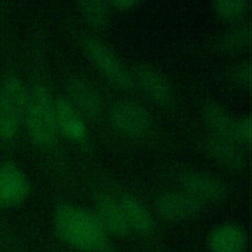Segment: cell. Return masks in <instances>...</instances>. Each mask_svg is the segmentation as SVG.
Here are the masks:
<instances>
[{
	"label": "cell",
	"mask_w": 252,
	"mask_h": 252,
	"mask_svg": "<svg viewBox=\"0 0 252 252\" xmlns=\"http://www.w3.org/2000/svg\"><path fill=\"white\" fill-rule=\"evenodd\" d=\"M80 14L85 23L94 30H100L107 23L108 6L106 2L83 1L78 4Z\"/></svg>",
	"instance_id": "ac0fdd59"
},
{
	"label": "cell",
	"mask_w": 252,
	"mask_h": 252,
	"mask_svg": "<svg viewBox=\"0 0 252 252\" xmlns=\"http://www.w3.org/2000/svg\"><path fill=\"white\" fill-rule=\"evenodd\" d=\"M134 84H137L145 95L158 105H167L173 96L171 85L167 78L156 67L141 64L132 74Z\"/></svg>",
	"instance_id": "30bf717a"
},
{
	"label": "cell",
	"mask_w": 252,
	"mask_h": 252,
	"mask_svg": "<svg viewBox=\"0 0 252 252\" xmlns=\"http://www.w3.org/2000/svg\"><path fill=\"white\" fill-rule=\"evenodd\" d=\"M82 48L92 64L115 88L127 91L133 85L132 73L120 57L106 44L94 37H87L82 42Z\"/></svg>",
	"instance_id": "277c9868"
},
{
	"label": "cell",
	"mask_w": 252,
	"mask_h": 252,
	"mask_svg": "<svg viewBox=\"0 0 252 252\" xmlns=\"http://www.w3.org/2000/svg\"><path fill=\"white\" fill-rule=\"evenodd\" d=\"M233 140L237 144L249 145L251 141V119L249 116L236 118Z\"/></svg>",
	"instance_id": "ffe728a7"
},
{
	"label": "cell",
	"mask_w": 252,
	"mask_h": 252,
	"mask_svg": "<svg viewBox=\"0 0 252 252\" xmlns=\"http://www.w3.org/2000/svg\"><path fill=\"white\" fill-rule=\"evenodd\" d=\"M94 214L109 237L123 238L131 234L118 199L101 196L94 205Z\"/></svg>",
	"instance_id": "7c38bea8"
},
{
	"label": "cell",
	"mask_w": 252,
	"mask_h": 252,
	"mask_svg": "<svg viewBox=\"0 0 252 252\" xmlns=\"http://www.w3.org/2000/svg\"><path fill=\"white\" fill-rule=\"evenodd\" d=\"M248 238L242 226L235 222L216 225L208 234L209 252H245Z\"/></svg>",
	"instance_id": "8fae6325"
},
{
	"label": "cell",
	"mask_w": 252,
	"mask_h": 252,
	"mask_svg": "<svg viewBox=\"0 0 252 252\" xmlns=\"http://www.w3.org/2000/svg\"><path fill=\"white\" fill-rule=\"evenodd\" d=\"M106 4L108 8H112L119 11H129L135 9L139 5V2L136 0H115L106 2Z\"/></svg>",
	"instance_id": "7402d4cb"
},
{
	"label": "cell",
	"mask_w": 252,
	"mask_h": 252,
	"mask_svg": "<svg viewBox=\"0 0 252 252\" xmlns=\"http://www.w3.org/2000/svg\"><path fill=\"white\" fill-rule=\"evenodd\" d=\"M204 149L214 160L229 169L241 170L245 167V155L239 144L232 140L213 135L205 140Z\"/></svg>",
	"instance_id": "4fadbf2b"
},
{
	"label": "cell",
	"mask_w": 252,
	"mask_h": 252,
	"mask_svg": "<svg viewBox=\"0 0 252 252\" xmlns=\"http://www.w3.org/2000/svg\"><path fill=\"white\" fill-rule=\"evenodd\" d=\"M233 83L242 89H248L251 85V67L248 63H243L233 70L232 72Z\"/></svg>",
	"instance_id": "44dd1931"
},
{
	"label": "cell",
	"mask_w": 252,
	"mask_h": 252,
	"mask_svg": "<svg viewBox=\"0 0 252 252\" xmlns=\"http://www.w3.org/2000/svg\"><path fill=\"white\" fill-rule=\"evenodd\" d=\"M201 116L205 125L215 136L233 140L236 118L222 105L211 101L206 102L201 110Z\"/></svg>",
	"instance_id": "2e32d148"
},
{
	"label": "cell",
	"mask_w": 252,
	"mask_h": 252,
	"mask_svg": "<svg viewBox=\"0 0 252 252\" xmlns=\"http://www.w3.org/2000/svg\"><path fill=\"white\" fill-rule=\"evenodd\" d=\"M30 181L25 171L13 160L0 162V209H15L30 195Z\"/></svg>",
	"instance_id": "8992f818"
},
{
	"label": "cell",
	"mask_w": 252,
	"mask_h": 252,
	"mask_svg": "<svg viewBox=\"0 0 252 252\" xmlns=\"http://www.w3.org/2000/svg\"><path fill=\"white\" fill-rule=\"evenodd\" d=\"M68 101L83 116L91 119L100 116L103 99L97 88L83 78H73L67 84Z\"/></svg>",
	"instance_id": "9c48e42d"
},
{
	"label": "cell",
	"mask_w": 252,
	"mask_h": 252,
	"mask_svg": "<svg viewBox=\"0 0 252 252\" xmlns=\"http://www.w3.org/2000/svg\"><path fill=\"white\" fill-rule=\"evenodd\" d=\"M52 223L57 237L80 252H112L108 234L94 212L72 203H61L53 211Z\"/></svg>",
	"instance_id": "6da1fadb"
},
{
	"label": "cell",
	"mask_w": 252,
	"mask_h": 252,
	"mask_svg": "<svg viewBox=\"0 0 252 252\" xmlns=\"http://www.w3.org/2000/svg\"><path fill=\"white\" fill-rule=\"evenodd\" d=\"M131 234L149 236L155 228V221L151 212L142 201L133 195L124 194L119 199Z\"/></svg>",
	"instance_id": "5bb4252c"
},
{
	"label": "cell",
	"mask_w": 252,
	"mask_h": 252,
	"mask_svg": "<svg viewBox=\"0 0 252 252\" xmlns=\"http://www.w3.org/2000/svg\"><path fill=\"white\" fill-rule=\"evenodd\" d=\"M155 206L158 215L170 221L194 220L204 210L202 203L182 190L161 193L157 198Z\"/></svg>",
	"instance_id": "52a82bcc"
},
{
	"label": "cell",
	"mask_w": 252,
	"mask_h": 252,
	"mask_svg": "<svg viewBox=\"0 0 252 252\" xmlns=\"http://www.w3.org/2000/svg\"><path fill=\"white\" fill-rule=\"evenodd\" d=\"M250 8L246 0H220L213 3L215 13L224 20H236L245 15Z\"/></svg>",
	"instance_id": "d6986e66"
},
{
	"label": "cell",
	"mask_w": 252,
	"mask_h": 252,
	"mask_svg": "<svg viewBox=\"0 0 252 252\" xmlns=\"http://www.w3.org/2000/svg\"><path fill=\"white\" fill-rule=\"evenodd\" d=\"M251 30L248 25H239L226 31L219 39V47L226 53H234L249 45Z\"/></svg>",
	"instance_id": "e0dca14e"
},
{
	"label": "cell",
	"mask_w": 252,
	"mask_h": 252,
	"mask_svg": "<svg viewBox=\"0 0 252 252\" xmlns=\"http://www.w3.org/2000/svg\"><path fill=\"white\" fill-rule=\"evenodd\" d=\"M26 85L22 79L9 73L0 88V146L8 147L17 139L24 126Z\"/></svg>",
	"instance_id": "3957f363"
},
{
	"label": "cell",
	"mask_w": 252,
	"mask_h": 252,
	"mask_svg": "<svg viewBox=\"0 0 252 252\" xmlns=\"http://www.w3.org/2000/svg\"><path fill=\"white\" fill-rule=\"evenodd\" d=\"M54 113L58 133L76 142H81L87 137V126L84 117L67 98L54 99Z\"/></svg>",
	"instance_id": "9a60e30c"
},
{
	"label": "cell",
	"mask_w": 252,
	"mask_h": 252,
	"mask_svg": "<svg viewBox=\"0 0 252 252\" xmlns=\"http://www.w3.org/2000/svg\"><path fill=\"white\" fill-rule=\"evenodd\" d=\"M179 186L197 201L206 204H219L226 198V188L218 178L203 172L188 171L179 178Z\"/></svg>",
	"instance_id": "ba28073f"
},
{
	"label": "cell",
	"mask_w": 252,
	"mask_h": 252,
	"mask_svg": "<svg viewBox=\"0 0 252 252\" xmlns=\"http://www.w3.org/2000/svg\"><path fill=\"white\" fill-rule=\"evenodd\" d=\"M112 126L121 134L130 137H142L151 127L152 120L147 109L133 100H119L109 111Z\"/></svg>",
	"instance_id": "5b68a950"
},
{
	"label": "cell",
	"mask_w": 252,
	"mask_h": 252,
	"mask_svg": "<svg viewBox=\"0 0 252 252\" xmlns=\"http://www.w3.org/2000/svg\"><path fill=\"white\" fill-rule=\"evenodd\" d=\"M26 88L24 126L35 147L48 150L54 146L59 134L55 121L54 98L41 81H32Z\"/></svg>",
	"instance_id": "7a4b0ae2"
}]
</instances>
